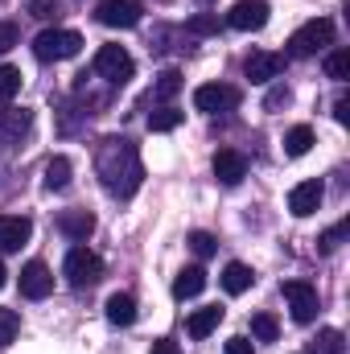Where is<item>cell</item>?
<instances>
[{"label":"cell","mask_w":350,"mask_h":354,"mask_svg":"<svg viewBox=\"0 0 350 354\" xmlns=\"http://www.w3.org/2000/svg\"><path fill=\"white\" fill-rule=\"evenodd\" d=\"M95 174L103 181V189L111 198H132L145 181V161H140V149L128 140V136H107L99 140L95 149Z\"/></svg>","instance_id":"cell-1"},{"label":"cell","mask_w":350,"mask_h":354,"mask_svg":"<svg viewBox=\"0 0 350 354\" xmlns=\"http://www.w3.org/2000/svg\"><path fill=\"white\" fill-rule=\"evenodd\" d=\"M83 50V33L75 29H46L33 37V58L37 62H66Z\"/></svg>","instance_id":"cell-2"},{"label":"cell","mask_w":350,"mask_h":354,"mask_svg":"<svg viewBox=\"0 0 350 354\" xmlns=\"http://www.w3.org/2000/svg\"><path fill=\"white\" fill-rule=\"evenodd\" d=\"M330 41H334V21L313 17V21H305V25L288 37V58H313V54L326 50Z\"/></svg>","instance_id":"cell-3"},{"label":"cell","mask_w":350,"mask_h":354,"mask_svg":"<svg viewBox=\"0 0 350 354\" xmlns=\"http://www.w3.org/2000/svg\"><path fill=\"white\" fill-rule=\"evenodd\" d=\"M132 71H136V62H132V54H128L124 46H99V54H95V75H99L103 83L124 87V83L132 79Z\"/></svg>","instance_id":"cell-4"},{"label":"cell","mask_w":350,"mask_h":354,"mask_svg":"<svg viewBox=\"0 0 350 354\" xmlns=\"http://www.w3.org/2000/svg\"><path fill=\"white\" fill-rule=\"evenodd\" d=\"M66 280L75 284V288H91V284H99L103 280V260L87 252V248H71L66 252Z\"/></svg>","instance_id":"cell-5"},{"label":"cell","mask_w":350,"mask_h":354,"mask_svg":"<svg viewBox=\"0 0 350 354\" xmlns=\"http://www.w3.org/2000/svg\"><path fill=\"white\" fill-rule=\"evenodd\" d=\"M280 292H284V301H288L297 326H309V322L317 317V288H313V284H305V280H284Z\"/></svg>","instance_id":"cell-6"},{"label":"cell","mask_w":350,"mask_h":354,"mask_svg":"<svg viewBox=\"0 0 350 354\" xmlns=\"http://www.w3.org/2000/svg\"><path fill=\"white\" fill-rule=\"evenodd\" d=\"M29 132H33L29 107H0V149H21Z\"/></svg>","instance_id":"cell-7"},{"label":"cell","mask_w":350,"mask_h":354,"mask_svg":"<svg viewBox=\"0 0 350 354\" xmlns=\"http://www.w3.org/2000/svg\"><path fill=\"white\" fill-rule=\"evenodd\" d=\"M95 17H99V25H107V29H136L140 17H145V8H140L136 0H99Z\"/></svg>","instance_id":"cell-8"},{"label":"cell","mask_w":350,"mask_h":354,"mask_svg":"<svg viewBox=\"0 0 350 354\" xmlns=\"http://www.w3.org/2000/svg\"><path fill=\"white\" fill-rule=\"evenodd\" d=\"M239 87H227V83H206V87H198L194 91V107L198 111H235L239 107Z\"/></svg>","instance_id":"cell-9"},{"label":"cell","mask_w":350,"mask_h":354,"mask_svg":"<svg viewBox=\"0 0 350 354\" xmlns=\"http://www.w3.org/2000/svg\"><path fill=\"white\" fill-rule=\"evenodd\" d=\"M268 4L264 0H239L231 12H227V25L231 29H239V33H256V29H264L268 25Z\"/></svg>","instance_id":"cell-10"},{"label":"cell","mask_w":350,"mask_h":354,"mask_svg":"<svg viewBox=\"0 0 350 354\" xmlns=\"http://www.w3.org/2000/svg\"><path fill=\"white\" fill-rule=\"evenodd\" d=\"M21 292H25L29 301H42V297H50V292H54V272L42 264V260L25 264V268H21Z\"/></svg>","instance_id":"cell-11"},{"label":"cell","mask_w":350,"mask_h":354,"mask_svg":"<svg viewBox=\"0 0 350 354\" xmlns=\"http://www.w3.org/2000/svg\"><path fill=\"white\" fill-rule=\"evenodd\" d=\"M322 198H326V189H322L317 177H313V181H301V185H293V194H288V210H293L297 218H309V214L322 206Z\"/></svg>","instance_id":"cell-12"},{"label":"cell","mask_w":350,"mask_h":354,"mask_svg":"<svg viewBox=\"0 0 350 354\" xmlns=\"http://www.w3.org/2000/svg\"><path fill=\"white\" fill-rule=\"evenodd\" d=\"M33 235V223L21 214H0V252H21Z\"/></svg>","instance_id":"cell-13"},{"label":"cell","mask_w":350,"mask_h":354,"mask_svg":"<svg viewBox=\"0 0 350 354\" xmlns=\"http://www.w3.org/2000/svg\"><path fill=\"white\" fill-rule=\"evenodd\" d=\"M214 177H219L223 185H239V181L248 177V157L235 153V149H219V153H214Z\"/></svg>","instance_id":"cell-14"},{"label":"cell","mask_w":350,"mask_h":354,"mask_svg":"<svg viewBox=\"0 0 350 354\" xmlns=\"http://www.w3.org/2000/svg\"><path fill=\"white\" fill-rule=\"evenodd\" d=\"M280 71H284V58H280V54H268V50H256V54L243 62V75H248L252 83H272Z\"/></svg>","instance_id":"cell-15"},{"label":"cell","mask_w":350,"mask_h":354,"mask_svg":"<svg viewBox=\"0 0 350 354\" xmlns=\"http://www.w3.org/2000/svg\"><path fill=\"white\" fill-rule=\"evenodd\" d=\"M58 231L66 239H87L91 231H95V214L91 210H62L58 214Z\"/></svg>","instance_id":"cell-16"},{"label":"cell","mask_w":350,"mask_h":354,"mask_svg":"<svg viewBox=\"0 0 350 354\" xmlns=\"http://www.w3.org/2000/svg\"><path fill=\"white\" fill-rule=\"evenodd\" d=\"M219 322H223V309H219V305H206V309L190 313V322H185V334H190V338H210V334L219 330Z\"/></svg>","instance_id":"cell-17"},{"label":"cell","mask_w":350,"mask_h":354,"mask_svg":"<svg viewBox=\"0 0 350 354\" xmlns=\"http://www.w3.org/2000/svg\"><path fill=\"white\" fill-rule=\"evenodd\" d=\"M202 288H206V272H202L198 264L177 272V280H174V297L177 301H190V297H198Z\"/></svg>","instance_id":"cell-18"},{"label":"cell","mask_w":350,"mask_h":354,"mask_svg":"<svg viewBox=\"0 0 350 354\" xmlns=\"http://www.w3.org/2000/svg\"><path fill=\"white\" fill-rule=\"evenodd\" d=\"M252 284H256V272H252L248 264H239V260H235V264H227V268H223V288H227L231 297L248 292Z\"/></svg>","instance_id":"cell-19"},{"label":"cell","mask_w":350,"mask_h":354,"mask_svg":"<svg viewBox=\"0 0 350 354\" xmlns=\"http://www.w3.org/2000/svg\"><path fill=\"white\" fill-rule=\"evenodd\" d=\"M107 322L111 326H132L136 322V301L128 292H111L107 297Z\"/></svg>","instance_id":"cell-20"},{"label":"cell","mask_w":350,"mask_h":354,"mask_svg":"<svg viewBox=\"0 0 350 354\" xmlns=\"http://www.w3.org/2000/svg\"><path fill=\"white\" fill-rule=\"evenodd\" d=\"M313 149V128L309 124H297L284 132V157H305Z\"/></svg>","instance_id":"cell-21"},{"label":"cell","mask_w":350,"mask_h":354,"mask_svg":"<svg viewBox=\"0 0 350 354\" xmlns=\"http://www.w3.org/2000/svg\"><path fill=\"white\" fill-rule=\"evenodd\" d=\"M305 354H347V338H342V330H322L313 342H309V351Z\"/></svg>","instance_id":"cell-22"},{"label":"cell","mask_w":350,"mask_h":354,"mask_svg":"<svg viewBox=\"0 0 350 354\" xmlns=\"http://www.w3.org/2000/svg\"><path fill=\"white\" fill-rule=\"evenodd\" d=\"M181 120H185V111H177L174 103H161V107L149 115V128H153V132H174Z\"/></svg>","instance_id":"cell-23"},{"label":"cell","mask_w":350,"mask_h":354,"mask_svg":"<svg viewBox=\"0 0 350 354\" xmlns=\"http://www.w3.org/2000/svg\"><path fill=\"white\" fill-rule=\"evenodd\" d=\"M71 161L66 157H54V161H46V189H66L71 185Z\"/></svg>","instance_id":"cell-24"},{"label":"cell","mask_w":350,"mask_h":354,"mask_svg":"<svg viewBox=\"0 0 350 354\" xmlns=\"http://www.w3.org/2000/svg\"><path fill=\"white\" fill-rule=\"evenodd\" d=\"M181 83H185L181 71H161V75H157V87H153V99H157V103H169L177 91H181Z\"/></svg>","instance_id":"cell-25"},{"label":"cell","mask_w":350,"mask_h":354,"mask_svg":"<svg viewBox=\"0 0 350 354\" xmlns=\"http://www.w3.org/2000/svg\"><path fill=\"white\" fill-rule=\"evenodd\" d=\"M326 75H330L334 83H347L350 79V50H334V54H326Z\"/></svg>","instance_id":"cell-26"},{"label":"cell","mask_w":350,"mask_h":354,"mask_svg":"<svg viewBox=\"0 0 350 354\" xmlns=\"http://www.w3.org/2000/svg\"><path fill=\"white\" fill-rule=\"evenodd\" d=\"M21 91V71L17 66H0V103H12Z\"/></svg>","instance_id":"cell-27"},{"label":"cell","mask_w":350,"mask_h":354,"mask_svg":"<svg viewBox=\"0 0 350 354\" xmlns=\"http://www.w3.org/2000/svg\"><path fill=\"white\" fill-rule=\"evenodd\" d=\"M190 248H194V256H198V260H210V256L219 252V243H214V235H210V231H190Z\"/></svg>","instance_id":"cell-28"},{"label":"cell","mask_w":350,"mask_h":354,"mask_svg":"<svg viewBox=\"0 0 350 354\" xmlns=\"http://www.w3.org/2000/svg\"><path fill=\"white\" fill-rule=\"evenodd\" d=\"M252 334H256L260 342H276L280 326H276V317H272V313H256V317H252Z\"/></svg>","instance_id":"cell-29"},{"label":"cell","mask_w":350,"mask_h":354,"mask_svg":"<svg viewBox=\"0 0 350 354\" xmlns=\"http://www.w3.org/2000/svg\"><path fill=\"white\" fill-rule=\"evenodd\" d=\"M194 37H210V33H219V17L214 12H198V17H190V25H185Z\"/></svg>","instance_id":"cell-30"},{"label":"cell","mask_w":350,"mask_h":354,"mask_svg":"<svg viewBox=\"0 0 350 354\" xmlns=\"http://www.w3.org/2000/svg\"><path fill=\"white\" fill-rule=\"evenodd\" d=\"M17 334H21V317H17V309H0V346H8Z\"/></svg>","instance_id":"cell-31"},{"label":"cell","mask_w":350,"mask_h":354,"mask_svg":"<svg viewBox=\"0 0 350 354\" xmlns=\"http://www.w3.org/2000/svg\"><path fill=\"white\" fill-rule=\"evenodd\" d=\"M347 231H350L347 218H342L338 227H330V231H326V235L317 239V243H322V252H326V256H330V252H338V248H342V239H347Z\"/></svg>","instance_id":"cell-32"},{"label":"cell","mask_w":350,"mask_h":354,"mask_svg":"<svg viewBox=\"0 0 350 354\" xmlns=\"http://www.w3.org/2000/svg\"><path fill=\"white\" fill-rule=\"evenodd\" d=\"M21 46V29L12 25V21H0V54H8V50H17Z\"/></svg>","instance_id":"cell-33"},{"label":"cell","mask_w":350,"mask_h":354,"mask_svg":"<svg viewBox=\"0 0 350 354\" xmlns=\"http://www.w3.org/2000/svg\"><path fill=\"white\" fill-rule=\"evenodd\" d=\"M29 12L37 21H50V17H58V0H29Z\"/></svg>","instance_id":"cell-34"},{"label":"cell","mask_w":350,"mask_h":354,"mask_svg":"<svg viewBox=\"0 0 350 354\" xmlns=\"http://www.w3.org/2000/svg\"><path fill=\"white\" fill-rule=\"evenodd\" d=\"M284 103H288V87L280 83V87L268 91V99H264V111H276V107H284Z\"/></svg>","instance_id":"cell-35"},{"label":"cell","mask_w":350,"mask_h":354,"mask_svg":"<svg viewBox=\"0 0 350 354\" xmlns=\"http://www.w3.org/2000/svg\"><path fill=\"white\" fill-rule=\"evenodd\" d=\"M223 354H256V351H252V342H248V338H231Z\"/></svg>","instance_id":"cell-36"},{"label":"cell","mask_w":350,"mask_h":354,"mask_svg":"<svg viewBox=\"0 0 350 354\" xmlns=\"http://www.w3.org/2000/svg\"><path fill=\"white\" fill-rule=\"evenodd\" d=\"M153 354H181V346H177L174 338H157L153 342Z\"/></svg>","instance_id":"cell-37"},{"label":"cell","mask_w":350,"mask_h":354,"mask_svg":"<svg viewBox=\"0 0 350 354\" xmlns=\"http://www.w3.org/2000/svg\"><path fill=\"white\" fill-rule=\"evenodd\" d=\"M334 120H338V124H350V99H347V95L334 103Z\"/></svg>","instance_id":"cell-38"},{"label":"cell","mask_w":350,"mask_h":354,"mask_svg":"<svg viewBox=\"0 0 350 354\" xmlns=\"http://www.w3.org/2000/svg\"><path fill=\"white\" fill-rule=\"evenodd\" d=\"M4 276H8V272H4V264H0V288H4Z\"/></svg>","instance_id":"cell-39"},{"label":"cell","mask_w":350,"mask_h":354,"mask_svg":"<svg viewBox=\"0 0 350 354\" xmlns=\"http://www.w3.org/2000/svg\"><path fill=\"white\" fill-rule=\"evenodd\" d=\"M202 4H214V0H202Z\"/></svg>","instance_id":"cell-40"}]
</instances>
